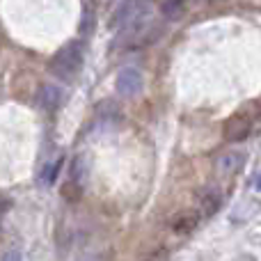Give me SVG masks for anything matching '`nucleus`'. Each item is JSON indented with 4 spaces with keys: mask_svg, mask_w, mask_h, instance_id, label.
Returning a JSON list of instances; mask_svg holds the SVG:
<instances>
[{
    "mask_svg": "<svg viewBox=\"0 0 261 261\" xmlns=\"http://www.w3.org/2000/svg\"><path fill=\"white\" fill-rule=\"evenodd\" d=\"M62 99H64V92L60 85H53V83H48V85H41L39 90V106L44 110H55L62 106Z\"/></svg>",
    "mask_w": 261,
    "mask_h": 261,
    "instance_id": "obj_5",
    "label": "nucleus"
},
{
    "mask_svg": "<svg viewBox=\"0 0 261 261\" xmlns=\"http://www.w3.org/2000/svg\"><path fill=\"white\" fill-rule=\"evenodd\" d=\"M250 126H252V124H250L248 117H234V119H229V122H227V126H225L227 140H231V142H239V140L248 138Z\"/></svg>",
    "mask_w": 261,
    "mask_h": 261,
    "instance_id": "obj_6",
    "label": "nucleus"
},
{
    "mask_svg": "<svg viewBox=\"0 0 261 261\" xmlns=\"http://www.w3.org/2000/svg\"><path fill=\"white\" fill-rule=\"evenodd\" d=\"M149 261H165V252H158V254H156V257H151V259H149Z\"/></svg>",
    "mask_w": 261,
    "mask_h": 261,
    "instance_id": "obj_13",
    "label": "nucleus"
},
{
    "mask_svg": "<svg viewBox=\"0 0 261 261\" xmlns=\"http://www.w3.org/2000/svg\"><path fill=\"white\" fill-rule=\"evenodd\" d=\"M197 222H199L197 213H181V216L174 218V222H172V229L179 231V234H188V231H193L195 227H197Z\"/></svg>",
    "mask_w": 261,
    "mask_h": 261,
    "instance_id": "obj_8",
    "label": "nucleus"
},
{
    "mask_svg": "<svg viewBox=\"0 0 261 261\" xmlns=\"http://www.w3.org/2000/svg\"><path fill=\"white\" fill-rule=\"evenodd\" d=\"M245 158H248V156H245L243 151H227V153H222V156L218 158V163H216L218 174H220V176H234L236 172L243 167Z\"/></svg>",
    "mask_w": 261,
    "mask_h": 261,
    "instance_id": "obj_4",
    "label": "nucleus"
},
{
    "mask_svg": "<svg viewBox=\"0 0 261 261\" xmlns=\"http://www.w3.org/2000/svg\"><path fill=\"white\" fill-rule=\"evenodd\" d=\"M83 67V44L81 41H69L62 50H58L50 60V71L62 81H71Z\"/></svg>",
    "mask_w": 261,
    "mask_h": 261,
    "instance_id": "obj_2",
    "label": "nucleus"
},
{
    "mask_svg": "<svg viewBox=\"0 0 261 261\" xmlns=\"http://www.w3.org/2000/svg\"><path fill=\"white\" fill-rule=\"evenodd\" d=\"M3 261H23V257H21V252H18V250H9V252H5Z\"/></svg>",
    "mask_w": 261,
    "mask_h": 261,
    "instance_id": "obj_11",
    "label": "nucleus"
},
{
    "mask_svg": "<svg viewBox=\"0 0 261 261\" xmlns=\"http://www.w3.org/2000/svg\"><path fill=\"white\" fill-rule=\"evenodd\" d=\"M220 204H222V197H220V193L218 190H206V193L199 197V213L197 216L199 218H211L213 213L220 208Z\"/></svg>",
    "mask_w": 261,
    "mask_h": 261,
    "instance_id": "obj_7",
    "label": "nucleus"
},
{
    "mask_svg": "<svg viewBox=\"0 0 261 261\" xmlns=\"http://www.w3.org/2000/svg\"><path fill=\"white\" fill-rule=\"evenodd\" d=\"M76 261H101V259L94 257V254H87V257H81V259H76Z\"/></svg>",
    "mask_w": 261,
    "mask_h": 261,
    "instance_id": "obj_12",
    "label": "nucleus"
},
{
    "mask_svg": "<svg viewBox=\"0 0 261 261\" xmlns=\"http://www.w3.org/2000/svg\"><path fill=\"white\" fill-rule=\"evenodd\" d=\"M181 12H184V0H167V3H163V14L167 18H179Z\"/></svg>",
    "mask_w": 261,
    "mask_h": 261,
    "instance_id": "obj_10",
    "label": "nucleus"
},
{
    "mask_svg": "<svg viewBox=\"0 0 261 261\" xmlns=\"http://www.w3.org/2000/svg\"><path fill=\"white\" fill-rule=\"evenodd\" d=\"M144 87V76L140 69L135 67H124L122 71L117 73V92L124 96V99H133L142 92Z\"/></svg>",
    "mask_w": 261,
    "mask_h": 261,
    "instance_id": "obj_3",
    "label": "nucleus"
},
{
    "mask_svg": "<svg viewBox=\"0 0 261 261\" xmlns=\"http://www.w3.org/2000/svg\"><path fill=\"white\" fill-rule=\"evenodd\" d=\"M149 14H151V5L149 3H144V0H128L122 7L115 9L113 18H110V30L126 32L138 25H144Z\"/></svg>",
    "mask_w": 261,
    "mask_h": 261,
    "instance_id": "obj_1",
    "label": "nucleus"
},
{
    "mask_svg": "<svg viewBox=\"0 0 261 261\" xmlns=\"http://www.w3.org/2000/svg\"><path fill=\"white\" fill-rule=\"evenodd\" d=\"M60 167H62V158H58V161H53V163H48V165H44V170H41V176H39V184H41V186L55 184Z\"/></svg>",
    "mask_w": 261,
    "mask_h": 261,
    "instance_id": "obj_9",
    "label": "nucleus"
}]
</instances>
